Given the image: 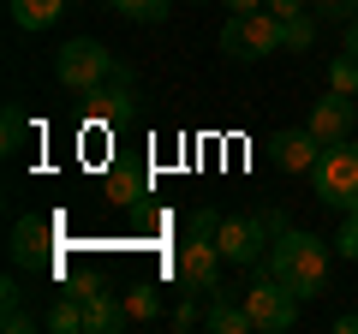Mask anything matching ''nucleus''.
I'll return each mask as SVG.
<instances>
[{
	"label": "nucleus",
	"mask_w": 358,
	"mask_h": 334,
	"mask_svg": "<svg viewBox=\"0 0 358 334\" xmlns=\"http://www.w3.org/2000/svg\"><path fill=\"white\" fill-rule=\"evenodd\" d=\"M263 275H275V281H281L287 293L305 305V298H317L322 286H329V245H322L317 233L287 227L281 239L263 251Z\"/></svg>",
	"instance_id": "nucleus-1"
},
{
	"label": "nucleus",
	"mask_w": 358,
	"mask_h": 334,
	"mask_svg": "<svg viewBox=\"0 0 358 334\" xmlns=\"http://www.w3.org/2000/svg\"><path fill=\"white\" fill-rule=\"evenodd\" d=\"M215 227H221L215 209H192L185 239H179V257H173L179 286H185V293H197V298L221 293V269H227V257H221V245H215Z\"/></svg>",
	"instance_id": "nucleus-2"
},
{
	"label": "nucleus",
	"mask_w": 358,
	"mask_h": 334,
	"mask_svg": "<svg viewBox=\"0 0 358 334\" xmlns=\"http://www.w3.org/2000/svg\"><path fill=\"white\" fill-rule=\"evenodd\" d=\"M310 185H317V203L352 215V209H358V143H352V138L322 143L317 167H310Z\"/></svg>",
	"instance_id": "nucleus-3"
},
{
	"label": "nucleus",
	"mask_w": 358,
	"mask_h": 334,
	"mask_svg": "<svg viewBox=\"0 0 358 334\" xmlns=\"http://www.w3.org/2000/svg\"><path fill=\"white\" fill-rule=\"evenodd\" d=\"M287 48V18L275 13H245L233 18L227 13V30H221V54L227 60H268V54Z\"/></svg>",
	"instance_id": "nucleus-4"
},
{
	"label": "nucleus",
	"mask_w": 358,
	"mask_h": 334,
	"mask_svg": "<svg viewBox=\"0 0 358 334\" xmlns=\"http://www.w3.org/2000/svg\"><path fill=\"white\" fill-rule=\"evenodd\" d=\"M114 72H120V60H114V54H108L96 36H72L60 54H54V78H60L72 96H84V90H96V84H108Z\"/></svg>",
	"instance_id": "nucleus-5"
},
{
	"label": "nucleus",
	"mask_w": 358,
	"mask_h": 334,
	"mask_svg": "<svg viewBox=\"0 0 358 334\" xmlns=\"http://www.w3.org/2000/svg\"><path fill=\"white\" fill-rule=\"evenodd\" d=\"M54 239H60V221L54 215H24L13 227V269L18 275H48L54 269Z\"/></svg>",
	"instance_id": "nucleus-6"
},
{
	"label": "nucleus",
	"mask_w": 358,
	"mask_h": 334,
	"mask_svg": "<svg viewBox=\"0 0 358 334\" xmlns=\"http://www.w3.org/2000/svg\"><path fill=\"white\" fill-rule=\"evenodd\" d=\"M245 310H251L257 334H287V328L299 322V298L287 293L275 275H257V281L245 286Z\"/></svg>",
	"instance_id": "nucleus-7"
},
{
	"label": "nucleus",
	"mask_w": 358,
	"mask_h": 334,
	"mask_svg": "<svg viewBox=\"0 0 358 334\" xmlns=\"http://www.w3.org/2000/svg\"><path fill=\"white\" fill-rule=\"evenodd\" d=\"M131 96H138V72H131V66H120L108 84L84 90L78 102H84V119H90V126H120V119L131 114Z\"/></svg>",
	"instance_id": "nucleus-8"
},
{
	"label": "nucleus",
	"mask_w": 358,
	"mask_h": 334,
	"mask_svg": "<svg viewBox=\"0 0 358 334\" xmlns=\"http://www.w3.org/2000/svg\"><path fill=\"white\" fill-rule=\"evenodd\" d=\"M215 245H221V257H227L233 269H257V263H263V251H268V239H263V227H257V215H221Z\"/></svg>",
	"instance_id": "nucleus-9"
},
{
	"label": "nucleus",
	"mask_w": 358,
	"mask_h": 334,
	"mask_svg": "<svg viewBox=\"0 0 358 334\" xmlns=\"http://www.w3.org/2000/svg\"><path fill=\"white\" fill-rule=\"evenodd\" d=\"M352 119H358V96L329 90L322 102H310V119H305V126L317 131L322 143H341V138H352Z\"/></svg>",
	"instance_id": "nucleus-10"
},
{
	"label": "nucleus",
	"mask_w": 358,
	"mask_h": 334,
	"mask_svg": "<svg viewBox=\"0 0 358 334\" xmlns=\"http://www.w3.org/2000/svg\"><path fill=\"white\" fill-rule=\"evenodd\" d=\"M268 155H275V173H310V167H317V155H322V138H317L310 126H299V131H275Z\"/></svg>",
	"instance_id": "nucleus-11"
},
{
	"label": "nucleus",
	"mask_w": 358,
	"mask_h": 334,
	"mask_svg": "<svg viewBox=\"0 0 358 334\" xmlns=\"http://www.w3.org/2000/svg\"><path fill=\"white\" fill-rule=\"evenodd\" d=\"M120 328H131L126 298H114L96 281H84V334H120Z\"/></svg>",
	"instance_id": "nucleus-12"
},
{
	"label": "nucleus",
	"mask_w": 358,
	"mask_h": 334,
	"mask_svg": "<svg viewBox=\"0 0 358 334\" xmlns=\"http://www.w3.org/2000/svg\"><path fill=\"white\" fill-rule=\"evenodd\" d=\"M203 328L209 334H257V322H251V310H245V298L233 305L227 293H209L203 298Z\"/></svg>",
	"instance_id": "nucleus-13"
},
{
	"label": "nucleus",
	"mask_w": 358,
	"mask_h": 334,
	"mask_svg": "<svg viewBox=\"0 0 358 334\" xmlns=\"http://www.w3.org/2000/svg\"><path fill=\"white\" fill-rule=\"evenodd\" d=\"M42 328H54V334H84V286H72V293L54 298L48 317H42Z\"/></svg>",
	"instance_id": "nucleus-14"
},
{
	"label": "nucleus",
	"mask_w": 358,
	"mask_h": 334,
	"mask_svg": "<svg viewBox=\"0 0 358 334\" xmlns=\"http://www.w3.org/2000/svg\"><path fill=\"white\" fill-rule=\"evenodd\" d=\"M6 13H13L18 30H48L66 13V0H6Z\"/></svg>",
	"instance_id": "nucleus-15"
},
{
	"label": "nucleus",
	"mask_w": 358,
	"mask_h": 334,
	"mask_svg": "<svg viewBox=\"0 0 358 334\" xmlns=\"http://www.w3.org/2000/svg\"><path fill=\"white\" fill-rule=\"evenodd\" d=\"M150 197V180L143 173H131V167H114L108 173V203H143Z\"/></svg>",
	"instance_id": "nucleus-16"
},
{
	"label": "nucleus",
	"mask_w": 358,
	"mask_h": 334,
	"mask_svg": "<svg viewBox=\"0 0 358 334\" xmlns=\"http://www.w3.org/2000/svg\"><path fill=\"white\" fill-rule=\"evenodd\" d=\"M120 18H131V24H162L167 13H173V0H108Z\"/></svg>",
	"instance_id": "nucleus-17"
},
{
	"label": "nucleus",
	"mask_w": 358,
	"mask_h": 334,
	"mask_svg": "<svg viewBox=\"0 0 358 334\" xmlns=\"http://www.w3.org/2000/svg\"><path fill=\"white\" fill-rule=\"evenodd\" d=\"M126 298V317L131 322H155L162 317V293H155V286H131V293H120Z\"/></svg>",
	"instance_id": "nucleus-18"
},
{
	"label": "nucleus",
	"mask_w": 358,
	"mask_h": 334,
	"mask_svg": "<svg viewBox=\"0 0 358 334\" xmlns=\"http://www.w3.org/2000/svg\"><path fill=\"white\" fill-rule=\"evenodd\" d=\"M0 298H6V317H0V328H6V334H24V328H36V322L24 317V293H18V281H6V286H0Z\"/></svg>",
	"instance_id": "nucleus-19"
},
{
	"label": "nucleus",
	"mask_w": 358,
	"mask_h": 334,
	"mask_svg": "<svg viewBox=\"0 0 358 334\" xmlns=\"http://www.w3.org/2000/svg\"><path fill=\"white\" fill-rule=\"evenodd\" d=\"M0 150H6V155L24 150V108H18V102H6V114H0Z\"/></svg>",
	"instance_id": "nucleus-20"
},
{
	"label": "nucleus",
	"mask_w": 358,
	"mask_h": 334,
	"mask_svg": "<svg viewBox=\"0 0 358 334\" xmlns=\"http://www.w3.org/2000/svg\"><path fill=\"white\" fill-rule=\"evenodd\" d=\"M317 30H322V18L317 13H299V18H287V48H317Z\"/></svg>",
	"instance_id": "nucleus-21"
},
{
	"label": "nucleus",
	"mask_w": 358,
	"mask_h": 334,
	"mask_svg": "<svg viewBox=\"0 0 358 334\" xmlns=\"http://www.w3.org/2000/svg\"><path fill=\"white\" fill-rule=\"evenodd\" d=\"M251 215H257V227H263V239H268V245H275V239H281L287 227H293V221H287V209H281V203H257Z\"/></svg>",
	"instance_id": "nucleus-22"
},
{
	"label": "nucleus",
	"mask_w": 358,
	"mask_h": 334,
	"mask_svg": "<svg viewBox=\"0 0 358 334\" xmlns=\"http://www.w3.org/2000/svg\"><path fill=\"white\" fill-rule=\"evenodd\" d=\"M329 90L358 96V60H352V54H334V66H329Z\"/></svg>",
	"instance_id": "nucleus-23"
},
{
	"label": "nucleus",
	"mask_w": 358,
	"mask_h": 334,
	"mask_svg": "<svg viewBox=\"0 0 358 334\" xmlns=\"http://www.w3.org/2000/svg\"><path fill=\"white\" fill-rule=\"evenodd\" d=\"M310 13H317L322 24H352V18H358V0H310Z\"/></svg>",
	"instance_id": "nucleus-24"
},
{
	"label": "nucleus",
	"mask_w": 358,
	"mask_h": 334,
	"mask_svg": "<svg viewBox=\"0 0 358 334\" xmlns=\"http://www.w3.org/2000/svg\"><path fill=\"white\" fill-rule=\"evenodd\" d=\"M334 251H341V257H352V263H358V209H352V215L341 221V233H334Z\"/></svg>",
	"instance_id": "nucleus-25"
},
{
	"label": "nucleus",
	"mask_w": 358,
	"mask_h": 334,
	"mask_svg": "<svg viewBox=\"0 0 358 334\" xmlns=\"http://www.w3.org/2000/svg\"><path fill=\"white\" fill-rule=\"evenodd\" d=\"M192 298H197V293H192ZM192 298H185V305H179L173 317H167V328H173V334H185V328H203V310H197Z\"/></svg>",
	"instance_id": "nucleus-26"
},
{
	"label": "nucleus",
	"mask_w": 358,
	"mask_h": 334,
	"mask_svg": "<svg viewBox=\"0 0 358 334\" xmlns=\"http://www.w3.org/2000/svg\"><path fill=\"white\" fill-rule=\"evenodd\" d=\"M268 13L275 18H299V13H310V0H268Z\"/></svg>",
	"instance_id": "nucleus-27"
},
{
	"label": "nucleus",
	"mask_w": 358,
	"mask_h": 334,
	"mask_svg": "<svg viewBox=\"0 0 358 334\" xmlns=\"http://www.w3.org/2000/svg\"><path fill=\"white\" fill-rule=\"evenodd\" d=\"M227 13L245 18V13H268V0H227Z\"/></svg>",
	"instance_id": "nucleus-28"
},
{
	"label": "nucleus",
	"mask_w": 358,
	"mask_h": 334,
	"mask_svg": "<svg viewBox=\"0 0 358 334\" xmlns=\"http://www.w3.org/2000/svg\"><path fill=\"white\" fill-rule=\"evenodd\" d=\"M334 334H358V310H346V317H334Z\"/></svg>",
	"instance_id": "nucleus-29"
},
{
	"label": "nucleus",
	"mask_w": 358,
	"mask_h": 334,
	"mask_svg": "<svg viewBox=\"0 0 358 334\" xmlns=\"http://www.w3.org/2000/svg\"><path fill=\"white\" fill-rule=\"evenodd\" d=\"M346 54H352V60H358V18H352V24H346Z\"/></svg>",
	"instance_id": "nucleus-30"
},
{
	"label": "nucleus",
	"mask_w": 358,
	"mask_h": 334,
	"mask_svg": "<svg viewBox=\"0 0 358 334\" xmlns=\"http://www.w3.org/2000/svg\"><path fill=\"white\" fill-rule=\"evenodd\" d=\"M197 6H203V0H197Z\"/></svg>",
	"instance_id": "nucleus-31"
},
{
	"label": "nucleus",
	"mask_w": 358,
	"mask_h": 334,
	"mask_svg": "<svg viewBox=\"0 0 358 334\" xmlns=\"http://www.w3.org/2000/svg\"><path fill=\"white\" fill-rule=\"evenodd\" d=\"M102 6H108V0H102Z\"/></svg>",
	"instance_id": "nucleus-32"
}]
</instances>
